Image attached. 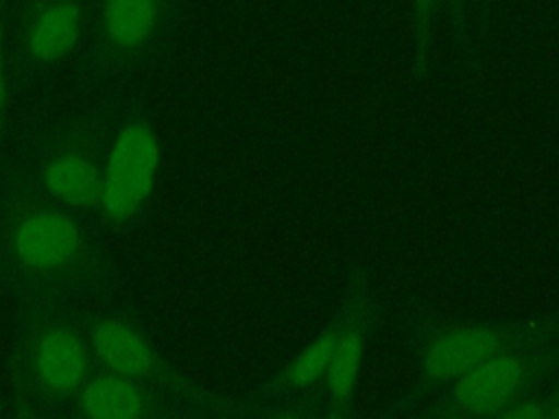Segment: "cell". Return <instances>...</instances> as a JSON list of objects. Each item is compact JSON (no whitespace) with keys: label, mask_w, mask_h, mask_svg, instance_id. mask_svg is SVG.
<instances>
[{"label":"cell","mask_w":559,"mask_h":419,"mask_svg":"<svg viewBox=\"0 0 559 419\" xmlns=\"http://www.w3.org/2000/svg\"><path fill=\"white\" fill-rule=\"evenodd\" d=\"M500 419H559V378L535 395L507 408Z\"/></svg>","instance_id":"13"},{"label":"cell","mask_w":559,"mask_h":419,"mask_svg":"<svg viewBox=\"0 0 559 419\" xmlns=\"http://www.w3.org/2000/svg\"><path fill=\"white\" fill-rule=\"evenodd\" d=\"M81 306L55 299L15 301L7 358L11 415L63 419L68 404L94 373Z\"/></svg>","instance_id":"3"},{"label":"cell","mask_w":559,"mask_h":419,"mask_svg":"<svg viewBox=\"0 0 559 419\" xmlns=\"http://www.w3.org/2000/svg\"><path fill=\"white\" fill-rule=\"evenodd\" d=\"M96 107L103 120V168L94 225L116 247L155 207L164 146L155 116L140 89H129L96 103Z\"/></svg>","instance_id":"5"},{"label":"cell","mask_w":559,"mask_h":419,"mask_svg":"<svg viewBox=\"0 0 559 419\" xmlns=\"http://www.w3.org/2000/svg\"><path fill=\"white\" fill-rule=\"evenodd\" d=\"M205 417L192 402L168 391L135 382L103 369H94L63 419H170Z\"/></svg>","instance_id":"11"},{"label":"cell","mask_w":559,"mask_h":419,"mask_svg":"<svg viewBox=\"0 0 559 419\" xmlns=\"http://www.w3.org/2000/svg\"><path fill=\"white\" fill-rule=\"evenodd\" d=\"M345 295L349 297V314L304 419H341L352 415L367 340L382 312V299L373 282L360 275Z\"/></svg>","instance_id":"10"},{"label":"cell","mask_w":559,"mask_h":419,"mask_svg":"<svg viewBox=\"0 0 559 419\" xmlns=\"http://www.w3.org/2000/svg\"><path fill=\"white\" fill-rule=\"evenodd\" d=\"M11 15L13 0H0V155L4 153L13 135L15 122L24 109L13 61Z\"/></svg>","instance_id":"12"},{"label":"cell","mask_w":559,"mask_h":419,"mask_svg":"<svg viewBox=\"0 0 559 419\" xmlns=\"http://www.w3.org/2000/svg\"><path fill=\"white\" fill-rule=\"evenodd\" d=\"M539 312L526 316L452 314L424 301L404 310L402 336L411 382L376 415L404 417L421 397L454 382L533 330Z\"/></svg>","instance_id":"6"},{"label":"cell","mask_w":559,"mask_h":419,"mask_svg":"<svg viewBox=\"0 0 559 419\" xmlns=\"http://www.w3.org/2000/svg\"><path fill=\"white\" fill-rule=\"evenodd\" d=\"M81 321L96 369L179 395L205 417H234L236 397H225L183 373L159 347L142 314L114 295L81 306Z\"/></svg>","instance_id":"8"},{"label":"cell","mask_w":559,"mask_h":419,"mask_svg":"<svg viewBox=\"0 0 559 419\" xmlns=\"http://www.w3.org/2000/svg\"><path fill=\"white\" fill-rule=\"evenodd\" d=\"M87 33V0H13L11 37L22 100L46 94L76 61Z\"/></svg>","instance_id":"9"},{"label":"cell","mask_w":559,"mask_h":419,"mask_svg":"<svg viewBox=\"0 0 559 419\" xmlns=\"http://www.w3.org/2000/svg\"><path fill=\"white\" fill-rule=\"evenodd\" d=\"M183 0H87V33L74 61L79 98L96 105L138 89L168 50Z\"/></svg>","instance_id":"4"},{"label":"cell","mask_w":559,"mask_h":419,"mask_svg":"<svg viewBox=\"0 0 559 419\" xmlns=\"http://www.w3.org/2000/svg\"><path fill=\"white\" fill-rule=\"evenodd\" d=\"M559 378V308L544 310L520 340L454 382L415 402L404 417L485 419L535 395Z\"/></svg>","instance_id":"7"},{"label":"cell","mask_w":559,"mask_h":419,"mask_svg":"<svg viewBox=\"0 0 559 419\" xmlns=\"http://www.w3.org/2000/svg\"><path fill=\"white\" fill-rule=\"evenodd\" d=\"M46 199L94 220L100 168L103 120L96 105H59L48 94L24 105L0 155Z\"/></svg>","instance_id":"2"},{"label":"cell","mask_w":559,"mask_h":419,"mask_svg":"<svg viewBox=\"0 0 559 419\" xmlns=\"http://www.w3.org/2000/svg\"><path fill=\"white\" fill-rule=\"evenodd\" d=\"M114 247L94 220L28 185L0 161V295L90 303L114 295Z\"/></svg>","instance_id":"1"}]
</instances>
